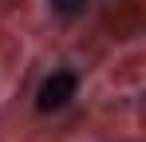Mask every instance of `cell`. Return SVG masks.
<instances>
[{
    "instance_id": "6da1fadb",
    "label": "cell",
    "mask_w": 146,
    "mask_h": 142,
    "mask_svg": "<svg viewBox=\"0 0 146 142\" xmlns=\"http://www.w3.org/2000/svg\"><path fill=\"white\" fill-rule=\"evenodd\" d=\"M79 91V71L71 67H55L51 75H44V83L36 87V111L40 115H59Z\"/></svg>"
},
{
    "instance_id": "7a4b0ae2",
    "label": "cell",
    "mask_w": 146,
    "mask_h": 142,
    "mask_svg": "<svg viewBox=\"0 0 146 142\" xmlns=\"http://www.w3.org/2000/svg\"><path fill=\"white\" fill-rule=\"evenodd\" d=\"M48 8L55 16H63V20H75V16L87 12V0H48Z\"/></svg>"
}]
</instances>
